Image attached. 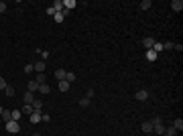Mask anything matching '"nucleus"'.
Wrapping results in <instances>:
<instances>
[{"mask_svg": "<svg viewBox=\"0 0 183 136\" xmlns=\"http://www.w3.org/2000/svg\"><path fill=\"white\" fill-rule=\"evenodd\" d=\"M6 132H10V134H19V132H21V124H19L17 120L6 122Z\"/></svg>", "mask_w": 183, "mask_h": 136, "instance_id": "1", "label": "nucleus"}, {"mask_svg": "<svg viewBox=\"0 0 183 136\" xmlns=\"http://www.w3.org/2000/svg\"><path fill=\"white\" fill-rule=\"evenodd\" d=\"M134 98H136L138 102H144V100H149V91H147V89H138V91L134 93Z\"/></svg>", "mask_w": 183, "mask_h": 136, "instance_id": "2", "label": "nucleus"}, {"mask_svg": "<svg viewBox=\"0 0 183 136\" xmlns=\"http://www.w3.org/2000/svg\"><path fill=\"white\" fill-rule=\"evenodd\" d=\"M27 91H31V93H35V91H39V83H37L35 79H31V81L27 83Z\"/></svg>", "mask_w": 183, "mask_h": 136, "instance_id": "3", "label": "nucleus"}, {"mask_svg": "<svg viewBox=\"0 0 183 136\" xmlns=\"http://www.w3.org/2000/svg\"><path fill=\"white\" fill-rule=\"evenodd\" d=\"M41 116H43V112L33 110V114H31V122H33V124H39V122H41Z\"/></svg>", "mask_w": 183, "mask_h": 136, "instance_id": "4", "label": "nucleus"}, {"mask_svg": "<svg viewBox=\"0 0 183 136\" xmlns=\"http://www.w3.org/2000/svg\"><path fill=\"white\" fill-rule=\"evenodd\" d=\"M33 67H35V71H37V73H45V69H47L45 61H37V63H35Z\"/></svg>", "mask_w": 183, "mask_h": 136, "instance_id": "5", "label": "nucleus"}, {"mask_svg": "<svg viewBox=\"0 0 183 136\" xmlns=\"http://www.w3.org/2000/svg\"><path fill=\"white\" fill-rule=\"evenodd\" d=\"M53 8H55V12H63V0H55V2H53Z\"/></svg>", "mask_w": 183, "mask_h": 136, "instance_id": "6", "label": "nucleus"}, {"mask_svg": "<svg viewBox=\"0 0 183 136\" xmlns=\"http://www.w3.org/2000/svg\"><path fill=\"white\" fill-rule=\"evenodd\" d=\"M142 45H144V49H153V45H155V39L147 37V39H142Z\"/></svg>", "mask_w": 183, "mask_h": 136, "instance_id": "7", "label": "nucleus"}, {"mask_svg": "<svg viewBox=\"0 0 183 136\" xmlns=\"http://www.w3.org/2000/svg\"><path fill=\"white\" fill-rule=\"evenodd\" d=\"M165 136H179V132L173 128V126H169V128H165V132H163Z\"/></svg>", "mask_w": 183, "mask_h": 136, "instance_id": "8", "label": "nucleus"}, {"mask_svg": "<svg viewBox=\"0 0 183 136\" xmlns=\"http://www.w3.org/2000/svg\"><path fill=\"white\" fill-rule=\"evenodd\" d=\"M171 8L177 12V10H181V8H183V2H181V0H173V2H171Z\"/></svg>", "mask_w": 183, "mask_h": 136, "instance_id": "9", "label": "nucleus"}, {"mask_svg": "<svg viewBox=\"0 0 183 136\" xmlns=\"http://www.w3.org/2000/svg\"><path fill=\"white\" fill-rule=\"evenodd\" d=\"M65 73H67L65 69H55V77H57L59 81H63V79H65Z\"/></svg>", "mask_w": 183, "mask_h": 136, "instance_id": "10", "label": "nucleus"}, {"mask_svg": "<svg viewBox=\"0 0 183 136\" xmlns=\"http://www.w3.org/2000/svg\"><path fill=\"white\" fill-rule=\"evenodd\" d=\"M69 85H71V83H67V81L63 79V81H59V85H57V87H59V91H63V93H65V91L69 89Z\"/></svg>", "mask_w": 183, "mask_h": 136, "instance_id": "11", "label": "nucleus"}, {"mask_svg": "<svg viewBox=\"0 0 183 136\" xmlns=\"http://www.w3.org/2000/svg\"><path fill=\"white\" fill-rule=\"evenodd\" d=\"M157 59V53L153 49H147V61H155Z\"/></svg>", "mask_w": 183, "mask_h": 136, "instance_id": "12", "label": "nucleus"}, {"mask_svg": "<svg viewBox=\"0 0 183 136\" xmlns=\"http://www.w3.org/2000/svg\"><path fill=\"white\" fill-rule=\"evenodd\" d=\"M65 81H67V83H73V81H75V73H73V71H67V73H65Z\"/></svg>", "mask_w": 183, "mask_h": 136, "instance_id": "13", "label": "nucleus"}, {"mask_svg": "<svg viewBox=\"0 0 183 136\" xmlns=\"http://www.w3.org/2000/svg\"><path fill=\"white\" fill-rule=\"evenodd\" d=\"M23 100H25V104H33V102H35V95H33V93H31V91H27V93H25V98H23Z\"/></svg>", "mask_w": 183, "mask_h": 136, "instance_id": "14", "label": "nucleus"}, {"mask_svg": "<svg viewBox=\"0 0 183 136\" xmlns=\"http://www.w3.org/2000/svg\"><path fill=\"white\" fill-rule=\"evenodd\" d=\"M21 112H23V114H29V116H31V114H33V106H31V104H25V106L21 108Z\"/></svg>", "mask_w": 183, "mask_h": 136, "instance_id": "15", "label": "nucleus"}, {"mask_svg": "<svg viewBox=\"0 0 183 136\" xmlns=\"http://www.w3.org/2000/svg\"><path fill=\"white\" fill-rule=\"evenodd\" d=\"M2 120H4V122H10V120H12V112H10V110H4V112H2Z\"/></svg>", "mask_w": 183, "mask_h": 136, "instance_id": "16", "label": "nucleus"}, {"mask_svg": "<svg viewBox=\"0 0 183 136\" xmlns=\"http://www.w3.org/2000/svg\"><path fill=\"white\" fill-rule=\"evenodd\" d=\"M173 128H175V130H179V132H181V130H183V120H181V118H177V120H175V122H173Z\"/></svg>", "mask_w": 183, "mask_h": 136, "instance_id": "17", "label": "nucleus"}, {"mask_svg": "<svg viewBox=\"0 0 183 136\" xmlns=\"http://www.w3.org/2000/svg\"><path fill=\"white\" fill-rule=\"evenodd\" d=\"M140 128H142V132H147V134H149V132H153V124H151V122H142V126H140Z\"/></svg>", "mask_w": 183, "mask_h": 136, "instance_id": "18", "label": "nucleus"}, {"mask_svg": "<svg viewBox=\"0 0 183 136\" xmlns=\"http://www.w3.org/2000/svg\"><path fill=\"white\" fill-rule=\"evenodd\" d=\"M151 6H153L151 0H142V2H140V10H149Z\"/></svg>", "mask_w": 183, "mask_h": 136, "instance_id": "19", "label": "nucleus"}, {"mask_svg": "<svg viewBox=\"0 0 183 136\" xmlns=\"http://www.w3.org/2000/svg\"><path fill=\"white\" fill-rule=\"evenodd\" d=\"M153 51H155V53L159 55V53L163 51V43H159V41H155V45H153Z\"/></svg>", "mask_w": 183, "mask_h": 136, "instance_id": "20", "label": "nucleus"}, {"mask_svg": "<svg viewBox=\"0 0 183 136\" xmlns=\"http://www.w3.org/2000/svg\"><path fill=\"white\" fill-rule=\"evenodd\" d=\"M35 81H37L39 85H43V83H47V81H45V73H37V77H35Z\"/></svg>", "mask_w": 183, "mask_h": 136, "instance_id": "21", "label": "nucleus"}, {"mask_svg": "<svg viewBox=\"0 0 183 136\" xmlns=\"http://www.w3.org/2000/svg\"><path fill=\"white\" fill-rule=\"evenodd\" d=\"M39 91H41V93H45V95H47V93H49V91H51V87H49V83H43V85H39Z\"/></svg>", "mask_w": 183, "mask_h": 136, "instance_id": "22", "label": "nucleus"}, {"mask_svg": "<svg viewBox=\"0 0 183 136\" xmlns=\"http://www.w3.org/2000/svg\"><path fill=\"white\" fill-rule=\"evenodd\" d=\"M31 106H33V110H39V112L43 110V102H41V100H35V102H33Z\"/></svg>", "mask_w": 183, "mask_h": 136, "instance_id": "23", "label": "nucleus"}, {"mask_svg": "<svg viewBox=\"0 0 183 136\" xmlns=\"http://www.w3.org/2000/svg\"><path fill=\"white\" fill-rule=\"evenodd\" d=\"M89 104H92V100H89V98H81V100H79V106H81V108H87Z\"/></svg>", "mask_w": 183, "mask_h": 136, "instance_id": "24", "label": "nucleus"}, {"mask_svg": "<svg viewBox=\"0 0 183 136\" xmlns=\"http://www.w3.org/2000/svg\"><path fill=\"white\" fill-rule=\"evenodd\" d=\"M63 6H67V10H71V8H75V0H63Z\"/></svg>", "mask_w": 183, "mask_h": 136, "instance_id": "25", "label": "nucleus"}, {"mask_svg": "<svg viewBox=\"0 0 183 136\" xmlns=\"http://www.w3.org/2000/svg\"><path fill=\"white\" fill-rule=\"evenodd\" d=\"M53 19H55V23H63V21H65L63 12H55V16H53Z\"/></svg>", "mask_w": 183, "mask_h": 136, "instance_id": "26", "label": "nucleus"}, {"mask_svg": "<svg viewBox=\"0 0 183 136\" xmlns=\"http://www.w3.org/2000/svg\"><path fill=\"white\" fill-rule=\"evenodd\" d=\"M4 93H6L8 98H12V95H14V87H12V85H6V89H4Z\"/></svg>", "mask_w": 183, "mask_h": 136, "instance_id": "27", "label": "nucleus"}, {"mask_svg": "<svg viewBox=\"0 0 183 136\" xmlns=\"http://www.w3.org/2000/svg\"><path fill=\"white\" fill-rule=\"evenodd\" d=\"M153 132H157V134H163V132H165V126H163V124H159V126H153Z\"/></svg>", "mask_w": 183, "mask_h": 136, "instance_id": "28", "label": "nucleus"}, {"mask_svg": "<svg viewBox=\"0 0 183 136\" xmlns=\"http://www.w3.org/2000/svg\"><path fill=\"white\" fill-rule=\"evenodd\" d=\"M21 116H23V112H21V110H12V120H17V122H19V118H21Z\"/></svg>", "mask_w": 183, "mask_h": 136, "instance_id": "29", "label": "nucleus"}, {"mask_svg": "<svg viewBox=\"0 0 183 136\" xmlns=\"http://www.w3.org/2000/svg\"><path fill=\"white\" fill-rule=\"evenodd\" d=\"M161 122H163V118H159V116H155V118L151 120V124H153V126H159Z\"/></svg>", "mask_w": 183, "mask_h": 136, "instance_id": "30", "label": "nucleus"}, {"mask_svg": "<svg viewBox=\"0 0 183 136\" xmlns=\"http://www.w3.org/2000/svg\"><path fill=\"white\" fill-rule=\"evenodd\" d=\"M94 93H96V91H94V89H92V87H87V89H85V98H89V100H92V98H94Z\"/></svg>", "mask_w": 183, "mask_h": 136, "instance_id": "31", "label": "nucleus"}, {"mask_svg": "<svg viewBox=\"0 0 183 136\" xmlns=\"http://www.w3.org/2000/svg\"><path fill=\"white\" fill-rule=\"evenodd\" d=\"M33 71H35V67H33L31 63H27V65H25V73H33Z\"/></svg>", "mask_w": 183, "mask_h": 136, "instance_id": "32", "label": "nucleus"}, {"mask_svg": "<svg viewBox=\"0 0 183 136\" xmlns=\"http://www.w3.org/2000/svg\"><path fill=\"white\" fill-rule=\"evenodd\" d=\"M49 59V51H41V61H47Z\"/></svg>", "mask_w": 183, "mask_h": 136, "instance_id": "33", "label": "nucleus"}, {"mask_svg": "<svg viewBox=\"0 0 183 136\" xmlns=\"http://www.w3.org/2000/svg\"><path fill=\"white\" fill-rule=\"evenodd\" d=\"M6 85H8L6 79H4V77H0V89H6Z\"/></svg>", "mask_w": 183, "mask_h": 136, "instance_id": "34", "label": "nucleus"}, {"mask_svg": "<svg viewBox=\"0 0 183 136\" xmlns=\"http://www.w3.org/2000/svg\"><path fill=\"white\" fill-rule=\"evenodd\" d=\"M47 14H49V16H55V8L49 6V8H47Z\"/></svg>", "mask_w": 183, "mask_h": 136, "instance_id": "35", "label": "nucleus"}, {"mask_svg": "<svg viewBox=\"0 0 183 136\" xmlns=\"http://www.w3.org/2000/svg\"><path fill=\"white\" fill-rule=\"evenodd\" d=\"M49 120H51L49 114H43V116H41V122H49Z\"/></svg>", "mask_w": 183, "mask_h": 136, "instance_id": "36", "label": "nucleus"}, {"mask_svg": "<svg viewBox=\"0 0 183 136\" xmlns=\"http://www.w3.org/2000/svg\"><path fill=\"white\" fill-rule=\"evenodd\" d=\"M4 10H6V4H4V2H0V12H4Z\"/></svg>", "mask_w": 183, "mask_h": 136, "instance_id": "37", "label": "nucleus"}, {"mask_svg": "<svg viewBox=\"0 0 183 136\" xmlns=\"http://www.w3.org/2000/svg\"><path fill=\"white\" fill-rule=\"evenodd\" d=\"M2 112H4V108H2V106H0V116H2Z\"/></svg>", "mask_w": 183, "mask_h": 136, "instance_id": "38", "label": "nucleus"}]
</instances>
